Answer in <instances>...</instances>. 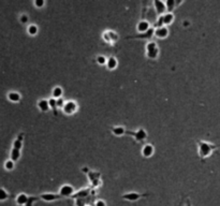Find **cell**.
I'll return each mask as SVG.
<instances>
[{
  "label": "cell",
  "mask_w": 220,
  "mask_h": 206,
  "mask_svg": "<svg viewBox=\"0 0 220 206\" xmlns=\"http://www.w3.org/2000/svg\"><path fill=\"white\" fill-rule=\"evenodd\" d=\"M197 155H199V158L201 159L202 161H204L206 158L210 157L216 150H218L220 148L218 145H215V144L209 142H205V141H200V140L197 141Z\"/></svg>",
  "instance_id": "1"
},
{
  "label": "cell",
  "mask_w": 220,
  "mask_h": 206,
  "mask_svg": "<svg viewBox=\"0 0 220 206\" xmlns=\"http://www.w3.org/2000/svg\"><path fill=\"white\" fill-rule=\"evenodd\" d=\"M126 135H130L132 136L133 140L137 143H144L147 139V132L145 131L143 128H139L137 131H129L127 130Z\"/></svg>",
  "instance_id": "2"
},
{
  "label": "cell",
  "mask_w": 220,
  "mask_h": 206,
  "mask_svg": "<svg viewBox=\"0 0 220 206\" xmlns=\"http://www.w3.org/2000/svg\"><path fill=\"white\" fill-rule=\"evenodd\" d=\"M150 193H139V192H128L125 194L122 195V199L129 201V202H135L137 200H140L141 198H146L149 196Z\"/></svg>",
  "instance_id": "3"
},
{
  "label": "cell",
  "mask_w": 220,
  "mask_h": 206,
  "mask_svg": "<svg viewBox=\"0 0 220 206\" xmlns=\"http://www.w3.org/2000/svg\"><path fill=\"white\" fill-rule=\"evenodd\" d=\"M74 188L72 186H70V185H64V186H61L60 189H59V193L58 194H60L64 199L65 198H71L74 195Z\"/></svg>",
  "instance_id": "4"
},
{
  "label": "cell",
  "mask_w": 220,
  "mask_h": 206,
  "mask_svg": "<svg viewBox=\"0 0 220 206\" xmlns=\"http://www.w3.org/2000/svg\"><path fill=\"white\" fill-rule=\"evenodd\" d=\"M118 39H119L118 34L115 31H112V30H107L103 34V40L107 42V43H110V44L116 43L118 41Z\"/></svg>",
  "instance_id": "5"
},
{
  "label": "cell",
  "mask_w": 220,
  "mask_h": 206,
  "mask_svg": "<svg viewBox=\"0 0 220 206\" xmlns=\"http://www.w3.org/2000/svg\"><path fill=\"white\" fill-rule=\"evenodd\" d=\"M62 111H64V113L67 114V115H73V114L76 113V111H77V104H76V102L74 101L66 102Z\"/></svg>",
  "instance_id": "6"
},
{
  "label": "cell",
  "mask_w": 220,
  "mask_h": 206,
  "mask_svg": "<svg viewBox=\"0 0 220 206\" xmlns=\"http://www.w3.org/2000/svg\"><path fill=\"white\" fill-rule=\"evenodd\" d=\"M155 36V28H150V29L144 32V34H139L132 37H127L126 39H142V40H149Z\"/></svg>",
  "instance_id": "7"
},
{
  "label": "cell",
  "mask_w": 220,
  "mask_h": 206,
  "mask_svg": "<svg viewBox=\"0 0 220 206\" xmlns=\"http://www.w3.org/2000/svg\"><path fill=\"white\" fill-rule=\"evenodd\" d=\"M40 199H42L45 202H54L57 200H62L64 198L60 194H55V193H42L40 195Z\"/></svg>",
  "instance_id": "8"
},
{
  "label": "cell",
  "mask_w": 220,
  "mask_h": 206,
  "mask_svg": "<svg viewBox=\"0 0 220 206\" xmlns=\"http://www.w3.org/2000/svg\"><path fill=\"white\" fill-rule=\"evenodd\" d=\"M154 7L156 9V12L159 16L164 15V12H167V7H165V2L159 1V0H155L154 1Z\"/></svg>",
  "instance_id": "9"
},
{
  "label": "cell",
  "mask_w": 220,
  "mask_h": 206,
  "mask_svg": "<svg viewBox=\"0 0 220 206\" xmlns=\"http://www.w3.org/2000/svg\"><path fill=\"white\" fill-rule=\"evenodd\" d=\"M167 36H169V28L167 26L155 28V37H157L158 39H164Z\"/></svg>",
  "instance_id": "10"
},
{
  "label": "cell",
  "mask_w": 220,
  "mask_h": 206,
  "mask_svg": "<svg viewBox=\"0 0 220 206\" xmlns=\"http://www.w3.org/2000/svg\"><path fill=\"white\" fill-rule=\"evenodd\" d=\"M155 153V148L152 146V144H145L143 148H142V155H143V157L145 158H149L152 157V155Z\"/></svg>",
  "instance_id": "11"
},
{
  "label": "cell",
  "mask_w": 220,
  "mask_h": 206,
  "mask_svg": "<svg viewBox=\"0 0 220 206\" xmlns=\"http://www.w3.org/2000/svg\"><path fill=\"white\" fill-rule=\"evenodd\" d=\"M88 173V176H89V179H90L92 186H99L100 185V176L101 174L98 172H86Z\"/></svg>",
  "instance_id": "12"
},
{
  "label": "cell",
  "mask_w": 220,
  "mask_h": 206,
  "mask_svg": "<svg viewBox=\"0 0 220 206\" xmlns=\"http://www.w3.org/2000/svg\"><path fill=\"white\" fill-rule=\"evenodd\" d=\"M111 131L115 136H122V135H126L127 129L125 127H122V126H115V127L111 128Z\"/></svg>",
  "instance_id": "13"
},
{
  "label": "cell",
  "mask_w": 220,
  "mask_h": 206,
  "mask_svg": "<svg viewBox=\"0 0 220 206\" xmlns=\"http://www.w3.org/2000/svg\"><path fill=\"white\" fill-rule=\"evenodd\" d=\"M137 29L139 31V34H144V32H146V31L150 29L149 23L146 22V21H141V22L137 23Z\"/></svg>",
  "instance_id": "14"
},
{
  "label": "cell",
  "mask_w": 220,
  "mask_h": 206,
  "mask_svg": "<svg viewBox=\"0 0 220 206\" xmlns=\"http://www.w3.org/2000/svg\"><path fill=\"white\" fill-rule=\"evenodd\" d=\"M38 107L39 110L41 111V112H49V100H46V99H42L40 101L38 102Z\"/></svg>",
  "instance_id": "15"
},
{
  "label": "cell",
  "mask_w": 220,
  "mask_h": 206,
  "mask_svg": "<svg viewBox=\"0 0 220 206\" xmlns=\"http://www.w3.org/2000/svg\"><path fill=\"white\" fill-rule=\"evenodd\" d=\"M49 109H51V111L54 113V115L56 116L58 114V107H57V100L56 99H54V98H51V99H49Z\"/></svg>",
  "instance_id": "16"
},
{
  "label": "cell",
  "mask_w": 220,
  "mask_h": 206,
  "mask_svg": "<svg viewBox=\"0 0 220 206\" xmlns=\"http://www.w3.org/2000/svg\"><path fill=\"white\" fill-rule=\"evenodd\" d=\"M62 94H64V90L60 86H56L54 87L53 90H52V94H53L54 99H59V98H62Z\"/></svg>",
  "instance_id": "17"
},
{
  "label": "cell",
  "mask_w": 220,
  "mask_h": 206,
  "mask_svg": "<svg viewBox=\"0 0 220 206\" xmlns=\"http://www.w3.org/2000/svg\"><path fill=\"white\" fill-rule=\"evenodd\" d=\"M117 64H118V61L115 57L112 56V57H110V58H107V62H106V67H107V69L114 70L115 68L117 67Z\"/></svg>",
  "instance_id": "18"
},
{
  "label": "cell",
  "mask_w": 220,
  "mask_h": 206,
  "mask_svg": "<svg viewBox=\"0 0 220 206\" xmlns=\"http://www.w3.org/2000/svg\"><path fill=\"white\" fill-rule=\"evenodd\" d=\"M174 21V15L173 13H165L163 15V22H164V26H167V25H171L172 23Z\"/></svg>",
  "instance_id": "19"
},
{
  "label": "cell",
  "mask_w": 220,
  "mask_h": 206,
  "mask_svg": "<svg viewBox=\"0 0 220 206\" xmlns=\"http://www.w3.org/2000/svg\"><path fill=\"white\" fill-rule=\"evenodd\" d=\"M28 198H29V196H27L26 194L20 193V194L16 198V203H17L18 205H26L27 201H28Z\"/></svg>",
  "instance_id": "20"
},
{
  "label": "cell",
  "mask_w": 220,
  "mask_h": 206,
  "mask_svg": "<svg viewBox=\"0 0 220 206\" xmlns=\"http://www.w3.org/2000/svg\"><path fill=\"white\" fill-rule=\"evenodd\" d=\"M158 56H159V49H156L155 51H152V52L146 53V57H147L148 59H150V60L157 59Z\"/></svg>",
  "instance_id": "21"
},
{
  "label": "cell",
  "mask_w": 220,
  "mask_h": 206,
  "mask_svg": "<svg viewBox=\"0 0 220 206\" xmlns=\"http://www.w3.org/2000/svg\"><path fill=\"white\" fill-rule=\"evenodd\" d=\"M176 2L174 0H167L165 1V7H167V13H172V11L175 9Z\"/></svg>",
  "instance_id": "22"
},
{
  "label": "cell",
  "mask_w": 220,
  "mask_h": 206,
  "mask_svg": "<svg viewBox=\"0 0 220 206\" xmlns=\"http://www.w3.org/2000/svg\"><path fill=\"white\" fill-rule=\"evenodd\" d=\"M156 49H158V46H157V44H156V42H147V43H146V46H145L146 53L155 51Z\"/></svg>",
  "instance_id": "23"
},
{
  "label": "cell",
  "mask_w": 220,
  "mask_h": 206,
  "mask_svg": "<svg viewBox=\"0 0 220 206\" xmlns=\"http://www.w3.org/2000/svg\"><path fill=\"white\" fill-rule=\"evenodd\" d=\"M9 99H10L12 102H18L19 100H20V96H19L17 92H10V94H9Z\"/></svg>",
  "instance_id": "24"
},
{
  "label": "cell",
  "mask_w": 220,
  "mask_h": 206,
  "mask_svg": "<svg viewBox=\"0 0 220 206\" xmlns=\"http://www.w3.org/2000/svg\"><path fill=\"white\" fill-rule=\"evenodd\" d=\"M19 156H20V150H17V149H12V153H11V159L12 161H16V160H18Z\"/></svg>",
  "instance_id": "25"
},
{
  "label": "cell",
  "mask_w": 220,
  "mask_h": 206,
  "mask_svg": "<svg viewBox=\"0 0 220 206\" xmlns=\"http://www.w3.org/2000/svg\"><path fill=\"white\" fill-rule=\"evenodd\" d=\"M28 34H31V36H36L38 34V27L36 25H30L28 27Z\"/></svg>",
  "instance_id": "26"
},
{
  "label": "cell",
  "mask_w": 220,
  "mask_h": 206,
  "mask_svg": "<svg viewBox=\"0 0 220 206\" xmlns=\"http://www.w3.org/2000/svg\"><path fill=\"white\" fill-rule=\"evenodd\" d=\"M39 199H40V196H29L26 206H33V203L39 201Z\"/></svg>",
  "instance_id": "27"
},
{
  "label": "cell",
  "mask_w": 220,
  "mask_h": 206,
  "mask_svg": "<svg viewBox=\"0 0 220 206\" xmlns=\"http://www.w3.org/2000/svg\"><path fill=\"white\" fill-rule=\"evenodd\" d=\"M96 60H97V62H98L99 64H101V66H103V64H106V62H107V59H106L104 56H101V55L97 57V58H96Z\"/></svg>",
  "instance_id": "28"
},
{
  "label": "cell",
  "mask_w": 220,
  "mask_h": 206,
  "mask_svg": "<svg viewBox=\"0 0 220 206\" xmlns=\"http://www.w3.org/2000/svg\"><path fill=\"white\" fill-rule=\"evenodd\" d=\"M65 104H66V101H65V99H64V98H59V99H57V107L59 110L64 109Z\"/></svg>",
  "instance_id": "29"
},
{
  "label": "cell",
  "mask_w": 220,
  "mask_h": 206,
  "mask_svg": "<svg viewBox=\"0 0 220 206\" xmlns=\"http://www.w3.org/2000/svg\"><path fill=\"white\" fill-rule=\"evenodd\" d=\"M8 199V193L3 189H0V201H4Z\"/></svg>",
  "instance_id": "30"
},
{
  "label": "cell",
  "mask_w": 220,
  "mask_h": 206,
  "mask_svg": "<svg viewBox=\"0 0 220 206\" xmlns=\"http://www.w3.org/2000/svg\"><path fill=\"white\" fill-rule=\"evenodd\" d=\"M14 168V162L12 160H9V161L5 162V169L7 170H12Z\"/></svg>",
  "instance_id": "31"
},
{
  "label": "cell",
  "mask_w": 220,
  "mask_h": 206,
  "mask_svg": "<svg viewBox=\"0 0 220 206\" xmlns=\"http://www.w3.org/2000/svg\"><path fill=\"white\" fill-rule=\"evenodd\" d=\"M75 205L76 206H85V200L84 199H76V202H75Z\"/></svg>",
  "instance_id": "32"
},
{
  "label": "cell",
  "mask_w": 220,
  "mask_h": 206,
  "mask_svg": "<svg viewBox=\"0 0 220 206\" xmlns=\"http://www.w3.org/2000/svg\"><path fill=\"white\" fill-rule=\"evenodd\" d=\"M34 5L37 8H42L44 5V1L43 0H37V1H34Z\"/></svg>",
  "instance_id": "33"
},
{
  "label": "cell",
  "mask_w": 220,
  "mask_h": 206,
  "mask_svg": "<svg viewBox=\"0 0 220 206\" xmlns=\"http://www.w3.org/2000/svg\"><path fill=\"white\" fill-rule=\"evenodd\" d=\"M95 206H106V204L104 201H102V200H98V201H96Z\"/></svg>",
  "instance_id": "34"
},
{
  "label": "cell",
  "mask_w": 220,
  "mask_h": 206,
  "mask_svg": "<svg viewBox=\"0 0 220 206\" xmlns=\"http://www.w3.org/2000/svg\"><path fill=\"white\" fill-rule=\"evenodd\" d=\"M20 22L22 23H27L28 22V16H27V15H22V17H20Z\"/></svg>",
  "instance_id": "35"
},
{
  "label": "cell",
  "mask_w": 220,
  "mask_h": 206,
  "mask_svg": "<svg viewBox=\"0 0 220 206\" xmlns=\"http://www.w3.org/2000/svg\"><path fill=\"white\" fill-rule=\"evenodd\" d=\"M186 206H191V203H190V200H189V199H187V201H186Z\"/></svg>",
  "instance_id": "36"
}]
</instances>
